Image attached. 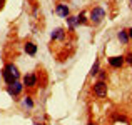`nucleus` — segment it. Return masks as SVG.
<instances>
[{
	"label": "nucleus",
	"instance_id": "nucleus-1",
	"mask_svg": "<svg viewBox=\"0 0 132 125\" xmlns=\"http://www.w3.org/2000/svg\"><path fill=\"white\" fill-rule=\"evenodd\" d=\"M19 68H17V65H13V64H7L5 67H3V70H2V77H3V80H5V83H13L15 80H19Z\"/></svg>",
	"mask_w": 132,
	"mask_h": 125
},
{
	"label": "nucleus",
	"instance_id": "nucleus-2",
	"mask_svg": "<svg viewBox=\"0 0 132 125\" xmlns=\"http://www.w3.org/2000/svg\"><path fill=\"white\" fill-rule=\"evenodd\" d=\"M89 19H90V22H92L94 25H99V23L105 19V10H104L102 7H94V8L90 10V13H89Z\"/></svg>",
	"mask_w": 132,
	"mask_h": 125
},
{
	"label": "nucleus",
	"instance_id": "nucleus-3",
	"mask_svg": "<svg viewBox=\"0 0 132 125\" xmlns=\"http://www.w3.org/2000/svg\"><path fill=\"white\" fill-rule=\"evenodd\" d=\"M107 92H109V88H107V83L105 82H95L94 83V93H95V97H99V99H104V97H107Z\"/></svg>",
	"mask_w": 132,
	"mask_h": 125
},
{
	"label": "nucleus",
	"instance_id": "nucleus-4",
	"mask_svg": "<svg viewBox=\"0 0 132 125\" xmlns=\"http://www.w3.org/2000/svg\"><path fill=\"white\" fill-rule=\"evenodd\" d=\"M22 90H23V83H20L19 80H15L13 83H10V85H9L7 92H9L10 97H17V95H20V92H22Z\"/></svg>",
	"mask_w": 132,
	"mask_h": 125
},
{
	"label": "nucleus",
	"instance_id": "nucleus-5",
	"mask_svg": "<svg viewBox=\"0 0 132 125\" xmlns=\"http://www.w3.org/2000/svg\"><path fill=\"white\" fill-rule=\"evenodd\" d=\"M126 64V60H124L122 55H116V57H109V65L114 68H120L122 65Z\"/></svg>",
	"mask_w": 132,
	"mask_h": 125
},
{
	"label": "nucleus",
	"instance_id": "nucleus-6",
	"mask_svg": "<svg viewBox=\"0 0 132 125\" xmlns=\"http://www.w3.org/2000/svg\"><path fill=\"white\" fill-rule=\"evenodd\" d=\"M37 85V75L35 74H27L25 77H23V87H27V88H32V87Z\"/></svg>",
	"mask_w": 132,
	"mask_h": 125
},
{
	"label": "nucleus",
	"instance_id": "nucleus-7",
	"mask_svg": "<svg viewBox=\"0 0 132 125\" xmlns=\"http://www.w3.org/2000/svg\"><path fill=\"white\" fill-rule=\"evenodd\" d=\"M55 12H57V15H60L62 19H67V17L70 15V10H69V7L65 5V3H57Z\"/></svg>",
	"mask_w": 132,
	"mask_h": 125
},
{
	"label": "nucleus",
	"instance_id": "nucleus-8",
	"mask_svg": "<svg viewBox=\"0 0 132 125\" xmlns=\"http://www.w3.org/2000/svg\"><path fill=\"white\" fill-rule=\"evenodd\" d=\"M23 48H25V52L29 55H35L37 53V45L34 43V42H27V43L23 45Z\"/></svg>",
	"mask_w": 132,
	"mask_h": 125
},
{
	"label": "nucleus",
	"instance_id": "nucleus-9",
	"mask_svg": "<svg viewBox=\"0 0 132 125\" xmlns=\"http://www.w3.org/2000/svg\"><path fill=\"white\" fill-rule=\"evenodd\" d=\"M64 37H65V32H64V29H55L54 32H52V40L64 39Z\"/></svg>",
	"mask_w": 132,
	"mask_h": 125
},
{
	"label": "nucleus",
	"instance_id": "nucleus-10",
	"mask_svg": "<svg viewBox=\"0 0 132 125\" xmlns=\"http://www.w3.org/2000/svg\"><path fill=\"white\" fill-rule=\"evenodd\" d=\"M119 40L120 42H122V43L124 45H126V43H129V35H127V30H120V32H119Z\"/></svg>",
	"mask_w": 132,
	"mask_h": 125
},
{
	"label": "nucleus",
	"instance_id": "nucleus-11",
	"mask_svg": "<svg viewBox=\"0 0 132 125\" xmlns=\"http://www.w3.org/2000/svg\"><path fill=\"white\" fill-rule=\"evenodd\" d=\"M75 19H77V23H79V25H80V23H82V25H85V23H87V15H85L84 12L79 13V15L75 17Z\"/></svg>",
	"mask_w": 132,
	"mask_h": 125
},
{
	"label": "nucleus",
	"instance_id": "nucleus-12",
	"mask_svg": "<svg viewBox=\"0 0 132 125\" xmlns=\"http://www.w3.org/2000/svg\"><path fill=\"white\" fill-rule=\"evenodd\" d=\"M97 74H99V60H95V64H94L92 68H90V75H92V77L97 75Z\"/></svg>",
	"mask_w": 132,
	"mask_h": 125
},
{
	"label": "nucleus",
	"instance_id": "nucleus-13",
	"mask_svg": "<svg viewBox=\"0 0 132 125\" xmlns=\"http://www.w3.org/2000/svg\"><path fill=\"white\" fill-rule=\"evenodd\" d=\"M67 22H69V25H70V30L77 25V19H75V17H70V15H69L67 17Z\"/></svg>",
	"mask_w": 132,
	"mask_h": 125
},
{
	"label": "nucleus",
	"instance_id": "nucleus-14",
	"mask_svg": "<svg viewBox=\"0 0 132 125\" xmlns=\"http://www.w3.org/2000/svg\"><path fill=\"white\" fill-rule=\"evenodd\" d=\"M23 105H25V107H29V109H32V107H34L32 99H30V97H25V100H23Z\"/></svg>",
	"mask_w": 132,
	"mask_h": 125
},
{
	"label": "nucleus",
	"instance_id": "nucleus-15",
	"mask_svg": "<svg viewBox=\"0 0 132 125\" xmlns=\"http://www.w3.org/2000/svg\"><path fill=\"white\" fill-rule=\"evenodd\" d=\"M124 60H126L129 65H132V52H129V53H127L126 57H124Z\"/></svg>",
	"mask_w": 132,
	"mask_h": 125
},
{
	"label": "nucleus",
	"instance_id": "nucleus-16",
	"mask_svg": "<svg viewBox=\"0 0 132 125\" xmlns=\"http://www.w3.org/2000/svg\"><path fill=\"white\" fill-rule=\"evenodd\" d=\"M3 5H5V0H0V10L3 8Z\"/></svg>",
	"mask_w": 132,
	"mask_h": 125
},
{
	"label": "nucleus",
	"instance_id": "nucleus-17",
	"mask_svg": "<svg viewBox=\"0 0 132 125\" xmlns=\"http://www.w3.org/2000/svg\"><path fill=\"white\" fill-rule=\"evenodd\" d=\"M127 35H129V39H132V29L127 30Z\"/></svg>",
	"mask_w": 132,
	"mask_h": 125
},
{
	"label": "nucleus",
	"instance_id": "nucleus-18",
	"mask_svg": "<svg viewBox=\"0 0 132 125\" xmlns=\"http://www.w3.org/2000/svg\"><path fill=\"white\" fill-rule=\"evenodd\" d=\"M89 125H95V123H94V122H90V123H89Z\"/></svg>",
	"mask_w": 132,
	"mask_h": 125
}]
</instances>
